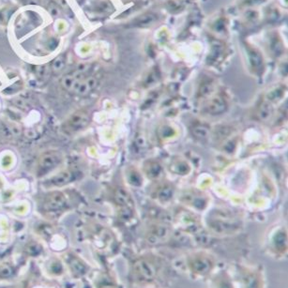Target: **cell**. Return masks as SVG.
I'll return each mask as SVG.
<instances>
[{
    "label": "cell",
    "instance_id": "obj_6",
    "mask_svg": "<svg viewBox=\"0 0 288 288\" xmlns=\"http://www.w3.org/2000/svg\"><path fill=\"white\" fill-rule=\"evenodd\" d=\"M173 235L168 223L155 222L146 231V240L150 245H160L167 242Z\"/></svg>",
    "mask_w": 288,
    "mask_h": 288
},
{
    "label": "cell",
    "instance_id": "obj_16",
    "mask_svg": "<svg viewBox=\"0 0 288 288\" xmlns=\"http://www.w3.org/2000/svg\"><path fill=\"white\" fill-rule=\"evenodd\" d=\"M115 199H116V202H117L118 206L121 207V209L133 208V203H132L131 195L123 188H118V190L116 191Z\"/></svg>",
    "mask_w": 288,
    "mask_h": 288
},
{
    "label": "cell",
    "instance_id": "obj_1",
    "mask_svg": "<svg viewBox=\"0 0 288 288\" xmlns=\"http://www.w3.org/2000/svg\"><path fill=\"white\" fill-rule=\"evenodd\" d=\"M176 275L175 267L163 256L148 253L129 258L128 279L131 285L143 288H165Z\"/></svg>",
    "mask_w": 288,
    "mask_h": 288
},
{
    "label": "cell",
    "instance_id": "obj_23",
    "mask_svg": "<svg viewBox=\"0 0 288 288\" xmlns=\"http://www.w3.org/2000/svg\"><path fill=\"white\" fill-rule=\"evenodd\" d=\"M129 181L130 183L132 184V185H135V186H139L141 185L142 183V179H141V176L140 174L137 173L136 171H132L130 176H129Z\"/></svg>",
    "mask_w": 288,
    "mask_h": 288
},
{
    "label": "cell",
    "instance_id": "obj_15",
    "mask_svg": "<svg viewBox=\"0 0 288 288\" xmlns=\"http://www.w3.org/2000/svg\"><path fill=\"white\" fill-rule=\"evenodd\" d=\"M173 195H174L173 187L169 184H162L156 189L154 197L161 203H166L172 199Z\"/></svg>",
    "mask_w": 288,
    "mask_h": 288
},
{
    "label": "cell",
    "instance_id": "obj_13",
    "mask_svg": "<svg viewBox=\"0 0 288 288\" xmlns=\"http://www.w3.org/2000/svg\"><path fill=\"white\" fill-rule=\"evenodd\" d=\"M228 108V105L226 101L222 97H214L209 101L206 105V110L209 114L212 116H219L226 112Z\"/></svg>",
    "mask_w": 288,
    "mask_h": 288
},
{
    "label": "cell",
    "instance_id": "obj_4",
    "mask_svg": "<svg viewBox=\"0 0 288 288\" xmlns=\"http://www.w3.org/2000/svg\"><path fill=\"white\" fill-rule=\"evenodd\" d=\"M61 84L69 92L79 96H85L96 88L98 80L94 76L87 75L86 68H81L65 75L61 80Z\"/></svg>",
    "mask_w": 288,
    "mask_h": 288
},
{
    "label": "cell",
    "instance_id": "obj_5",
    "mask_svg": "<svg viewBox=\"0 0 288 288\" xmlns=\"http://www.w3.org/2000/svg\"><path fill=\"white\" fill-rule=\"evenodd\" d=\"M238 281L242 288H265V275L262 267L236 265Z\"/></svg>",
    "mask_w": 288,
    "mask_h": 288
},
{
    "label": "cell",
    "instance_id": "obj_18",
    "mask_svg": "<svg viewBox=\"0 0 288 288\" xmlns=\"http://www.w3.org/2000/svg\"><path fill=\"white\" fill-rule=\"evenodd\" d=\"M273 115V107L270 102H264L257 109V117L262 121H267Z\"/></svg>",
    "mask_w": 288,
    "mask_h": 288
},
{
    "label": "cell",
    "instance_id": "obj_14",
    "mask_svg": "<svg viewBox=\"0 0 288 288\" xmlns=\"http://www.w3.org/2000/svg\"><path fill=\"white\" fill-rule=\"evenodd\" d=\"M273 248L275 250L276 255H284L288 250V236L287 232L284 230H280L273 236Z\"/></svg>",
    "mask_w": 288,
    "mask_h": 288
},
{
    "label": "cell",
    "instance_id": "obj_9",
    "mask_svg": "<svg viewBox=\"0 0 288 288\" xmlns=\"http://www.w3.org/2000/svg\"><path fill=\"white\" fill-rule=\"evenodd\" d=\"M60 160H61V157L58 152L50 151V152L44 153L39 161V166H38L39 175L43 176L49 173L50 171L53 170L55 166L59 164Z\"/></svg>",
    "mask_w": 288,
    "mask_h": 288
},
{
    "label": "cell",
    "instance_id": "obj_2",
    "mask_svg": "<svg viewBox=\"0 0 288 288\" xmlns=\"http://www.w3.org/2000/svg\"><path fill=\"white\" fill-rule=\"evenodd\" d=\"M185 267L192 279H209L216 271L218 262L212 255L205 252H197L186 257Z\"/></svg>",
    "mask_w": 288,
    "mask_h": 288
},
{
    "label": "cell",
    "instance_id": "obj_19",
    "mask_svg": "<svg viewBox=\"0 0 288 288\" xmlns=\"http://www.w3.org/2000/svg\"><path fill=\"white\" fill-rule=\"evenodd\" d=\"M190 169L191 168H190L189 164L185 160H176L171 164V171L177 175L185 176V175L189 174Z\"/></svg>",
    "mask_w": 288,
    "mask_h": 288
},
{
    "label": "cell",
    "instance_id": "obj_17",
    "mask_svg": "<svg viewBox=\"0 0 288 288\" xmlns=\"http://www.w3.org/2000/svg\"><path fill=\"white\" fill-rule=\"evenodd\" d=\"M145 173L151 180H157L161 176L162 168L158 161L148 160L145 163Z\"/></svg>",
    "mask_w": 288,
    "mask_h": 288
},
{
    "label": "cell",
    "instance_id": "obj_21",
    "mask_svg": "<svg viewBox=\"0 0 288 288\" xmlns=\"http://www.w3.org/2000/svg\"><path fill=\"white\" fill-rule=\"evenodd\" d=\"M250 60H251L252 65L256 68H259V67H261V65L263 64V60H262L260 54L256 53V51H252L250 53Z\"/></svg>",
    "mask_w": 288,
    "mask_h": 288
},
{
    "label": "cell",
    "instance_id": "obj_11",
    "mask_svg": "<svg viewBox=\"0 0 288 288\" xmlns=\"http://www.w3.org/2000/svg\"><path fill=\"white\" fill-rule=\"evenodd\" d=\"M66 205V198L61 192H55L50 193L44 201V209L48 211H57L61 209Z\"/></svg>",
    "mask_w": 288,
    "mask_h": 288
},
{
    "label": "cell",
    "instance_id": "obj_20",
    "mask_svg": "<svg viewBox=\"0 0 288 288\" xmlns=\"http://www.w3.org/2000/svg\"><path fill=\"white\" fill-rule=\"evenodd\" d=\"M192 132L195 138H207L209 133V127L204 123H196L192 127Z\"/></svg>",
    "mask_w": 288,
    "mask_h": 288
},
{
    "label": "cell",
    "instance_id": "obj_7",
    "mask_svg": "<svg viewBox=\"0 0 288 288\" xmlns=\"http://www.w3.org/2000/svg\"><path fill=\"white\" fill-rule=\"evenodd\" d=\"M90 123V115L85 110H80L73 114L65 122L63 130L68 133H75L86 128Z\"/></svg>",
    "mask_w": 288,
    "mask_h": 288
},
{
    "label": "cell",
    "instance_id": "obj_12",
    "mask_svg": "<svg viewBox=\"0 0 288 288\" xmlns=\"http://www.w3.org/2000/svg\"><path fill=\"white\" fill-rule=\"evenodd\" d=\"M76 177V174L73 171H63L57 175H55L50 180H48L45 185L47 187H61L67 185L72 182H74Z\"/></svg>",
    "mask_w": 288,
    "mask_h": 288
},
{
    "label": "cell",
    "instance_id": "obj_10",
    "mask_svg": "<svg viewBox=\"0 0 288 288\" xmlns=\"http://www.w3.org/2000/svg\"><path fill=\"white\" fill-rule=\"evenodd\" d=\"M182 200L188 206L198 210H203L208 205L207 197L197 192H184L182 196Z\"/></svg>",
    "mask_w": 288,
    "mask_h": 288
},
{
    "label": "cell",
    "instance_id": "obj_3",
    "mask_svg": "<svg viewBox=\"0 0 288 288\" xmlns=\"http://www.w3.org/2000/svg\"><path fill=\"white\" fill-rule=\"evenodd\" d=\"M241 221L234 212L216 209L209 215L208 226L217 235H232L241 228Z\"/></svg>",
    "mask_w": 288,
    "mask_h": 288
},
{
    "label": "cell",
    "instance_id": "obj_8",
    "mask_svg": "<svg viewBox=\"0 0 288 288\" xmlns=\"http://www.w3.org/2000/svg\"><path fill=\"white\" fill-rule=\"evenodd\" d=\"M210 288H236L235 283L227 269L220 268L209 277Z\"/></svg>",
    "mask_w": 288,
    "mask_h": 288
},
{
    "label": "cell",
    "instance_id": "obj_22",
    "mask_svg": "<svg viewBox=\"0 0 288 288\" xmlns=\"http://www.w3.org/2000/svg\"><path fill=\"white\" fill-rule=\"evenodd\" d=\"M65 59L63 56L56 57L52 63V69L54 72H59L64 68Z\"/></svg>",
    "mask_w": 288,
    "mask_h": 288
}]
</instances>
